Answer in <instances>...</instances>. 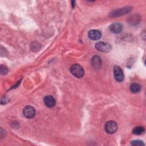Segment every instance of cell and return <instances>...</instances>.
<instances>
[{"label": "cell", "mask_w": 146, "mask_h": 146, "mask_svg": "<svg viewBox=\"0 0 146 146\" xmlns=\"http://www.w3.org/2000/svg\"><path fill=\"white\" fill-rule=\"evenodd\" d=\"M104 129L107 133L113 134L115 133L117 129V124L114 121H108L105 124Z\"/></svg>", "instance_id": "cell-2"}, {"label": "cell", "mask_w": 146, "mask_h": 146, "mask_svg": "<svg viewBox=\"0 0 146 146\" xmlns=\"http://www.w3.org/2000/svg\"><path fill=\"white\" fill-rule=\"evenodd\" d=\"M88 36L90 39L96 40L99 39L101 38L102 33L98 30H92L88 32Z\"/></svg>", "instance_id": "cell-7"}, {"label": "cell", "mask_w": 146, "mask_h": 146, "mask_svg": "<svg viewBox=\"0 0 146 146\" xmlns=\"http://www.w3.org/2000/svg\"><path fill=\"white\" fill-rule=\"evenodd\" d=\"M91 64L95 68H99L102 64L101 59L99 56L95 55L91 59Z\"/></svg>", "instance_id": "cell-10"}, {"label": "cell", "mask_w": 146, "mask_h": 146, "mask_svg": "<svg viewBox=\"0 0 146 146\" xmlns=\"http://www.w3.org/2000/svg\"><path fill=\"white\" fill-rule=\"evenodd\" d=\"M130 90L133 93H137L139 92L140 90H141V86L138 83H132L131 85H130Z\"/></svg>", "instance_id": "cell-11"}, {"label": "cell", "mask_w": 146, "mask_h": 146, "mask_svg": "<svg viewBox=\"0 0 146 146\" xmlns=\"http://www.w3.org/2000/svg\"><path fill=\"white\" fill-rule=\"evenodd\" d=\"M95 48L97 50H98L100 52H107L111 50V46L108 43L99 42L95 44Z\"/></svg>", "instance_id": "cell-3"}, {"label": "cell", "mask_w": 146, "mask_h": 146, "mask_svg": "<svg viewBox=\"0 0 146 146\" xmlns=\"http://www.w3.org/2000/svg\"><path fill=\"white\" fill-rule=\"evenodd\" d=\"M131 144L132 145L134 146H142V145H144V143L141 141V140H133L131 141Z\"/></svg>", "instance_id": "cell-14"}, {"label": "cell", "mask_w": 146, "mask_h": 146, "mask_svg": "<svg viewBox=\"0 0 146 146\" xmlns=\"http://www.w3.org/2000/svg\"><path fill=\"white\" fill-rule=\"evenodd\" d=\"M35 113H36V111L35 108L31 106H26L23 109V115L28 119H31L34 117L35 115Z\"/></svg>", "instance_id": "cell-4"}, {"label": "cell", "mask_w": 146, "mask_h": 146, "mask_svg": "<svg viewBox=\"0 0 146 146\" xmlns=\"http://www.w3.org/2000/svg\"><path fill=\"white\" fill-rule=\"evenodd\" d=\"M0 70H1V74L2 75H5V74H7V72H8L7 68L5 66H3V65L1 66Z\"/></svg>", "instance_id": "cell-15"}, {"label": "cell", "mask_w": 146, "mask_h": 146, "mask_svg": "<svg viewBox=\"0 0 146 146\" xmlns=\"http://www.w3.org/2000/svg\"><path fill=\"white\" fill-rule=\"evenodd\" d=\"M110 31L114 34L120 33L123 30V26L120 23H113L110 27Z\"/></svg>", "instance_id": "cell-9"}, {"label": "cell", "mask_w": 146, "mask_h": 146, "mask_svg": "<svg viewBox=\"0 0 146 146\" xmlns=\"http://www.w3.org/2000/svg\"><path fill=\"white\" fill-rule=\"evenodd\" d=\"M70 71L71 74L78 78H82L84 75V71L83 68L79 64H74L70 67Z\"/></svg>", "instance_id": "cell-1"}, {"label": "cell", "mask_w": 146, "mask_h": 146, "mask_svg": "<svg viewBox=\"0 0 146 146\" xmlns=\"http://www.w3.org/2000/svg\"><path fill=\"white\" fill-rule=\"evenodd\" d=\"M145 129L144 128L141 126H138L136 127H135L132 130V133L136 135H139L144 133Z\"/></svg>", "instance_id": "cell-12"}, {"label": "cell", "mask_w": 146, "mask_h": 146, "mask_svg": "<svg viewBox=\"0 0 146 146\" xmlns=\"http://www.w3.org/2000/svg\"><path fill=\"white\" fill-rule=\"evenodd\" d=\"M113 75L116 81L121 82L124 80V74L121 68L117 66H115L113 67Z\"/></svg>", "instance_id": "cell-5"}, {"label": "cell", "mask_w": 146, "mask_h": 146, "mask_svg": "<svg viewBox=\"0 0 146 146\" xmlns=\"http://www.w3.org/2000/svg\"><path fill=\"white\" fill-rule=\"evenodd\" d=\"M131 11V7H124L122 9H117L116 10L113 11L111 14L110 15L111 17H117V16H120L124 14H127V13Z\"/></svg>", "instance_id": "cell-6"}, {"label": "cell", "mask_w": 146, "mask_h": 146, "mask_svg": "<svg viewBox=\"0 0 146 146\" xmlns=\"http://www.w3.org/2000/svg\"><path fill=\"white\" fill-rule=\"evenodd\" d=\"M40 44L36 42H33L30 45V48L32 51H38L40 48Z\"/></svg>", "instance_id": "cell-13"}, {"label": "cell", "mask_w": 146, "mask_h": 146, "mask_svg": "<svg viewBox=\"0 0 146 146\" xmlns=\"http://www.w3.org/2000/svg\"><path fill=\"white\" fill-rule=\"evenodd\" d=\"M44 103L47 107L51 108L55 106L56 100L52 96L47 95L44 98Z\"/></svg>", "instance_id": "cell-8"}]
</instances>
